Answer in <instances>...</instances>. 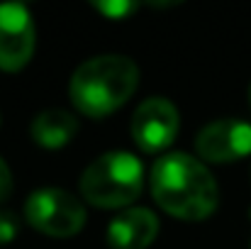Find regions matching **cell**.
Listing matches in <instances>:
<instances>
[{
    "label": "cell",
    "instance_id": "6da1fadb",
    "mask_svg": "<svg viewBox=\"0 0 251 249\" xmlns=\"http://www.w3.org/2000/svg\"><path fill=\"white\" fill-rule=\"evenodd\" d=\"M151 195L168 215L180 220H205L220 200L212 173L183 152L166 154L154 164Z\"/></svg>",
    "mask_w": 251,
    "mask_h": 249
},
{
    "label": "cell",
    "instance_id": "7a4b0ae2",
    "mask_svg": "<svg viewBox=\"0 0 251 249\" xmlns=\"http://www.w3.org/2000/svg\"><path fill=\"white\" fill-rule=\"evenodd\" d=\"M139 85V69L120 54L93 56L71 76V100L88 117H105L125 105Z\"/></svg>",
    "mask_w": 251,
    "mask_h": 249
},
{
    "label": "cell",
    "instance_id": "3957f363",
    "mask_svg": "<svg viewBox=\"0 0 251 249\" xmlns=\"http://www.w3.org/2000/svg\"><path fill=\"white\" fill-rule=\"evenodd\" d=\"M144 183L142 162L129 152H107L98 157L81 176V193L90 205L122 208L129 205Z\"/></svg>",
    "mask_w": 251,
    "mask_h": 249
},
{
    "label": "cell",
    "instance_id": "277c9868",
    "mask_svg": "<svg viewBox=\"0 0 251 249\" xmlns=\"http://www.w3.org/2000/svg\"><path fill=\"white\" fill-rule=\"evenodd\" d=\"M27 222L49 237H74L85 225L83 203L61 188H42L34 191L25 203Z\"/></svg>",
    "mask_w": 251,
    "mask_h": 249
},
{
    "label": "cell",
    "instance_id": "5b68a950",
    "mask_svg": "<svg viewBox=\"0 0 251 249\" xmlns=\"http://www.w3.org/2000/svg\"><path fill=\"white\" fill-rule=\"evenodd\" d=\"M34 52V22L25 5H0V69L20 71Z\"/></svg>",
    "mask_w": 251,
    "mask_h": 249
},
{
    "label": "cell",
    "instance_id": "8992f818",
    "mask_svg": "<svg viewBox=\"0 0 251 249\" xmlns=\"http://www.w3.org/2000/svg\"><path fill=\"white\" fill-rule=\"evenodd\" d=\"M178 135V110L166 98L144 100L132 117V137L139 149L156 154L166 149Z\"/></svg>",
    "mask_w": 251,
    "mask_h": 249
},
{
    "label": "cell",
    "instance_id": "52a82bcc",
    "mask_svg": "<svg viewBox=\"0 0 251 249\" xmlns=\"http://www.w3.org/2000/svg\"><path fill=\"white\" fill-rule=\"evenodd\" d=\"M195 149L205 162L227 164L251 154V125L242 120H217L200 130Z\"/></svg>",
    "mask_w": 251,
    "mask_h": 249
},
{
    "label": "cell",
    "instance_id": "ba28073f",
    "mask_svg": "<svg viewBox=\"0 0 251 249\" xmlns=\"http://www.w3.org/2000/svg\"><path fill=\"white\" fill-rule=\"evenodd\" d=\"M159 235V220L149 208H129L120 213L107 227L112 249H147Z\"/></svg>",
    "mask_w": 251,
    "mask_h": 249
},
{
    "label": "cell",
    "instance_id": "9c48e42d",
    "mask_svg": "<svg viewBox=\"0 0 251 249\" xmlns=\"http://www.w3.org/2000/svg\"><path fill=\"white\" fill-rule=\"evenodd\" d=\"M78 132V120L69 112V110H44L34 117L32 122V137L37 144L47 147V149H59L64 144H69Z\"/></svg>",
    "mask_w": 251,
    "mask_h": 249
},
{
    "label": "cell",
    "instance_id": "30bf717a",
    "mask_svg": "<svg viewBox=\"0 0 251 249\" xmlns=\"http://www.w3.org/2000/svg\"><path fill=\"white\" fill-rule=\"evenodd\" d=\"M93 7L105 15L107 20H125L127 15H132L139 2H127V0H107V2H93Z\"/></svg>",
    "mask_w": 251,
    "mask_h": 249
},
{
    "label": "cell",
    "instance_id": "8fae6325",
    "mask_svg": "<svg viewBox=\"0 0 251 249\" xmlns=\"http://www.w3.org/2000/svg\"><path fill=\"white\" fill-rule=\"evenodd\" d=\"M17 235V218L10 210H0V245L10 242Z\"/></svg>",
    "mask_w": 251,
    "mask_h": 249
},
{
    "label": "cell",
    "instance_id": "7c38bea8",
    "mask_svg": "<svg viewBox=\"0 0 251 249\" xmlns=\"http://www.w3.org/2000/svg\"><path fill=\"white\" fill-rule=\"evenodd\" d=\"M12 193V176H10V166L5 164V159L0 157V203L7 200Z\"/></svg>",
    "mask_w": 251,
    "mask_h": 249
},
{
    "label": "cell",
    "instance_id": "4fadbf2b",
    "mask_svg": "<svg viewBox=\"0 0 251 249\" xmlns=\"http://www.w3.org/2000/svg\"><path fill=\"white\" fill-rule=\"evenodd\" d=\"M249 100H251V85H249Z\"/></svg>",
    "mask_w": 251,
    "mask_h": 249
}]
</instances>
